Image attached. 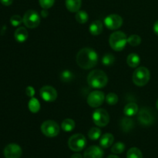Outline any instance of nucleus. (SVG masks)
<instances>
[{"label": "nucleus", "instance_id": "nucleus-1", "mask_svg": "<svg viewBox=\"0 0 158 158\" xmlns=\"http://www.w3.org/2000/svg\"><path fill=\"white\" fill-rule=\"evenodd\" d=\"M77 62L78 66L82 69H92L97 64L98 55L97 52L91 48H83L77 53Z\"/></svg>", "mask_w": 158, "mask_h": 158}, {"label": "nucleus", "instance_id": "nucleus-2", "mask_svg": "<svg viewBox=\"0 0 158 158\" xmlns=\"http://www.w3.org/2000/svg\"><path fill=\"white\" fill-rule=\"evenodd\" d=\"M87 83L94 88H103L108 83V77L103 71L95 69L91 71L87 77Z\"/></svg>", "mask_w": 158, "mask_h": 158}, {"label": "nucleus", "instance_id": "nucleus-3", "mask_svg": "<svg viewBox=\"0 0 158 158\" xmlns=\"http://www.w3.org/2000/svg\"><path fill=\"white\" fill-rule=\"evenodd\" d=\"M109 43L114 50L121 51L124 49L127 43V37L124 32L117 31L111 34L109 39Z\"/></svg>", "mask_w": 158, "mask_h": 158}, {"label": "nucleus", "instance_id": "nucleus-4", "mask_svg": "<svg viewBox=\"0 0 158 158\" xmlns=\"http://www.w3.org/2000/svg\"><path fill=\"white\" fill-rule=\"evenodd\" d=\"M151 73L148 68L140 66L137 68L133 74V81L138 86H143L149 82Z\"/></svg>", "mask_w": 158, "mask_h": 158}, {"label": "nucleus", "instance_id": "nucleus-5", "mask_svg": "<svg viewBox=\"0 0 158 158\" xmlns=\"http://www.w3.org/2000/svg\"><path fill=\"white\" fill-rule=\"evenodd\" d=\"M60 127L54 120H46L41 125V131L48 137H55L59 134Z\"/></svg>", "mask_w": 158, "mask_h": 158}, {"label": "nucleus", "instance_id": "nucleus-6", "mask_svg": "<svg viewBox=\"0 0 158 158\" xmlns=\"http://www.w3.org/2000/svg\"><path fill=\"white\" fill-rule=\"evenodd\" d=\"M86 144V138L81 134H74L72 137H69V140H68V146H69V149L73 151H76V152L82 151L85 148Z\"/></svg>", "mask_w": 158, "mask_h": 158}, {"label": "nucleus", "instance_id": "nucleus-7", "mask_svg": "<svg viewBox=\"0 0 158 158\" xmlns=\"http://www.w3.org/2000/svg\"><path fill=\"white\" fill-rule=\"evenodd\" d=\"M23 23L29 29L36 28L40 23V16L35 10H28L23 15Z\"/></svg>", "mask_w": 158, "mask_h": 158}, {"label": "nucleus", "instance_id": "nucleus-8", "mask_svg": "<svg viewBox=\"0 0 158 158\" xmlns=\"http://www.w3.org/2000/svg\"><path fill=\"white\" fill-rule=\"evenodd\" d=\"M93 120L98 127H105L109 123L110 116L104 109H97L93 114Z\"/></svg>", "mask_w": 158, "mask_h": 158}, {"label": "nucleus", "instance_id": "nucleus-9", "mask_svg": "<svg viewBox=\"0 0 158 158\" xmlns=\"http://www.w3.org/2000/svg\"><path fill=\"white\" fill-rule=\"evenodd\" d=\"M137 120L140 124L143 126H150L154 122V115L152 111L148 108H142L138 113Z\"/></svg>", "mask_w": 158, "mask_h": 158}, {"label": "nucleus", "instance_id": "nucleus-10", "mask_svg": "<svg viewBox=\"0 0 158 158\" xmlns=\"http://www.w3.org/2000/svg\"><path fill=\"white\" fill-rule=\"evenodd\" d=\"M105 95L102 91L95 90L91 92L87 97V103L91 107L97 108L103 104Z\"/></svg>", "mask_w": 158, "mask_h": 158}, {"label": "nucleus", "instance_id": "nucleus-11", "mask_svg": "<svg viewBox=\"0 0 158 158\" xmlns=\"http://www.w3.org/2000/svg\"><path fill=\"white\" fill-rule=\"evenodd\" d=\"M104 24L106 28L110 30L119 29L123 25V19L117 14H111L107 15L104 19Z\"/></svg>", "mask_w": 158, "mask_h": 158}, {"label": "nucleus", "instance_id": "nucleus-12", "mask_svg": "<svg viewBox=\"0 0 158 158\" xmlns=\"http://www.w3.org/2000/svg\"><path fill=\"white\" fill-rule=\"evenodd\" d=\"M40 96L46 102H53L57 98V92L51 86H44L40 89Z\"/></svg>", "mask_w": 158, "mask_h": 158}, {"label": "nucleus", "instance_id": "nucleus-13", "mask_svg": "<svg viewBox=\"0 0 158 158\" xmlns=\"http://www.w3.org/2000/svg\"><path fill=\"white\" fill-rule=\"evenodd\" d=\"M22 153L21 148L16 143H10L4 149V156L6 158H20Z\"/></svg>", "mask_w": 158, "mask_h": 158}, {"label": "nucleus", "instance_id": "nucleus-14", "mask_svg": "<svg viewBox=\"0 0 158 158\" xmlns=\"http://www.w3.org/2000/svg\"><path fill=\"white\" fill-rule=\"evenodd\" d=\"M103 151L98 146H91L85 151L84 158H103Z\"/></svg>", "mask_w": 158, "mask_h": 158}, {"label": "nucleus", "instance_id": "nucleus-15", "mask_svg": "<svg viewBox=\"0 0 158 158\" xmlns=\"http://www.w3.org/2000/svg\"><path fill=\"white\" fill-rule=\"evenodd\" d=\"M15 39L16 40L17 42L19 43H24L29 36V32H28L27 29L24 27H19L15 30Z\"/></svg>", "mask_w": 158, "mask_h": 158}, {"label": "nucleus", "instance_id": "nucleus-16", "mask_svg": "<svg viewBox=\"0 0 158 158\" xmlns=\"http://www.w3.org/2000/svg\"><path fill=\"white\" fill-rule=\"evenodd\" d=\"M82 0H66V7L69 12H77L81 7Z\"/></svg>", "mask_w": 158, "mask_h": 158}, {"label": "nucleus", "instance_id": "nucleus-17", "mask_svg": "<svg viewBox=\"0 0 158 158\" xmlns=\"http://www.w3.org/2000/svg\"><path fill=\"white\" fill-rule=\"evenodd\" d=\"M120 127L123 132H129L134 127V120L129 117H124L120 120Z\"/></svg>", "mask_w": 158, "mask_h": 158}, {"label": "nucleus", "instance_id": "nucleus-18", "mask_svg": "<svg viewBox=\"0 0 158 158\" xmlns=\"http://www.w3.org/2000/svg\"><path fill=\"white\" fill-rule=\"evenodd\" d=\"M103 32V23L100 20L93 22L89 26V32L93 35H98Z\"/></svg>", "mask_w": 158, "mask_h": 158}, {"label": "nucleus", "instance_id": "nucleus-19", "mask_svg": "<svg viewBox=\"0 0 158 158\" xmlns=\"http://www.w3.org/2000/svg\"><path fill=\"white\" fill-rule=\"evenodd\" d=\"M114 140V137L113 134L107 133V134H105L104 135L102 136L100 140V144L103 148H108L113 144Z\"/></svg>", "mask_w": 158, "mask_h": 158}, {"label": "nucleus", "instance_id": "nucleus-20", "mask_svg": "<svg viewBox=\"0 0 158 158\" xmlns=\"http://www.w3.org/2000/svg\"><path fill=\"white\" fill-rule=\"evenodd\" d=\"M138 112V106L135 103H130L125 106L123 113L127 117H133Z\"/></svg>", "mask_w": 158, "mask_h": 158}, {"label": "nucleus", "instance_id": "nucleus-21", "mask_svg": "<svg viewBox=\"0 0 158 158\" xmlns=\"http://www.w3.org/2000/svg\"><path fill=\"white\" fill-rule=\"evenodd\" d=\"M140 56L137 53H131L127 58V63L128 66L131 68L137 67L140 64Z\"/></svg>", "mask_w": 158, "mask_h": 158}, {"label": "nucleus", "instance_id": "nucleus-22", "mask_svg": "<svg viewBox=\"0 0 158 158\" xmlns=\"http://www.w3.org/2000/svg\"><path fill=\"white\" fill-rule=\"evenodd\" d=\"M61 127L66 132H70L75 128V122L72 119H66L62 123Z\"/></svg>", "mask_w": 158, "mask_h": 158}, {"label": "nucleus", "instance_id": "nucleus-23", "mask_svg": "<svg viewBox=\"0 0 158 158\" xmlns=\"http://www.w3.org/2000/svg\"><path fill=\"white\" fill-rule=\"evenodd\" d=\"M29 109L33 114L39 112V110H40V103L37 99L31 97L29 101Z\"/></svg>", "mask_w": 158, "mask_h": 158}, {"label": "nucleus", "instance_id": "nucleus-24", "mask_svg": "<svg viewBox=\"0 0 158 158\" xmlns=\"http://www.w3.org/2000/svg\"><path fill=\"white\" fill-rule=\"evenodd\" d=\"M76 19L80 24H84L89 19V16H88L87 12H85V11H78L76 14Z\"/></svg>", "mask_w": 158, "mask_h": 158}, {"label": "nucleus", "instance_id": "nucleus-25", "mask_svg": "<svg viewBox=\"0 0 158 158\" xmlns=\"http://www.w3.org/2000/svg\"><path fill=\"white\" fill-rule=\"evenodd\" d=\"M101 136V131L98 127H92L88 132V137L90 140H97Z\"/></svg>", "mask_w": 158, "mask_h": 158}, {"label": "nucleus", "instance_id": "nucleus-26", "mask_svg": "<svg viewBox=\"0 0 158 158\" xmlns=\"http://www.w3.org/2000/svg\"><path fill=\"white\" fill-rule=\"evenodd\" d=\"M127 158H143V155L138 148H132L127 153Z\"/></svg>", "mask_w": 158, "mask_h": 158}, {"label": "nucleus", "instance_id": "nucleus-27", "mask_svg": "<svg viewBox=\"0 0 158 158\" xmlns=\"http://www.w3.org/2000/svg\"><path fill=\"white\" fill-rule=\"evenodd\" d=\"M114 61H115V57L111 53H106V55L103 56L102 59V63L106 66H112Z\"/></svg>", "mask_w": 158, "mask_h": 158}, {"label": "nucleus", "instance_id": "nucleus-28", "mask_svg": "<svg viewBox=\"0 0 158 158\" xmlns=\"http://www.w3.org/2000/svg\"><path fill=\"white\" fill-rule=\"evenodd\" d=\"M125 150V144L122 142H117L116 143L114 146L111 148V151L112 153L116 154H120L124 151Z\"/></svg>", "mask_w": 158, "mask_h": 158}, {"label": "nucleus", "instance_id": "nucleus-29", "mask_svg": "<svg viewBox=\"0 0 158 158\" xmlns=\"http://www.w3.org/2000/svg\"><path fill=\"white\" fill-rule=\"evenodd\" d=\"M127 43L132 46H137L141 43V38L138 35H131L127 38Z\"/></svg>", "mask_w": 158, "mask_h": 158}, {"label": "nucleus", "instance_id": "nucleus-30", "mask_svg": "<svg viewBox=\"0 0 158 158\" xmlns=\"http://www.w3.org/2000/svg\"><path fill=\"white\" fill-rule=\"evenodd\" d=\"M74 76L69 70H64L60 74V80L63 82H69L73 79Z\"/></svg>", "mask_w": 158, "mask_h": 158}, {"label": "nucleus", "instance_id": "nucleus-31", "mask_svg": "<svg viewBox=\"0 0 158 158\" xmlns=\"http://www.w3.org/2000/svg\"><path fill=\"white\" fill-rule=\"evenodd\" d=\"M106 101L109 105H115L118 102V97L117 94L110 93L106 97Z\"/></svg>", "mask_w": 158, "mask_h": 158}, {"label": "nucleus", "instance_id": "nucleus-32", "mask_svg": "<svg viewBox=\"0 0 158 158\" xmlns=\"http://www.w3.org/2000/svg\"><path fill=\"white\" fill-rule=\"evenodd\" d=\"M40 5L43 9H48L54 5L55 0H39Z\"/></svg>", "mask_w": 158, "mask_h": 158}, {"label": "nucleus", "instance_id": "nucleus-33", "mask_svg": "<svg viewBox=\"0 0 158 158\" xmlns=\"http://www.w3.org/2000/svg\"><path fill=\"white\" fill-rule=\"evenodd\" d=\"M23 22L22 17L19 15H14L11 17L10 23L13 26H18Z\"/></svg>", "mask_w": 158, "mask_h": 158}, {"label": "nucleus", "instance_id": "nucleus-34", "mask_svg": "<svg viewBox=\"0 0 158 158\" xmlns=\"http://www.w3.org/2000/svg\"><path fill=\"white\" fill-rule=\"evenodd\" d=\"M26 94L28 97H33L34 94H35V89L32 86H28L26 89Z\"/></svg>", "mask_w": 158, "mask_h": 158}, {"label": "nucleus", "instance_id": "nucleus-35", "mask_svg": "<svg viewBox=\"0 0 158 158\" xmlns=\"http://www.w3.org/2000/svg\"><path fill=\"white\" fill-rule=\"evenodd\" d=\"M0 2H1L2 4L4 5V6H10V5H12L13 0H0Z\"/></svg>", "mask_w": 158, "mask_h": 158}, {"label": "nucleus", "instance_id": "nucleus-36", "mask_svg": "<svg viewBox=\"0 0 158 158\" xmlns=\"http://www.w3.org/2000/svg\"><path fill=\"white\" fill-rule=\"evenodd\" d=\"M154 31L156 34L158 35V20L154 23Z\"/></svg>", "mask_w": 158, "mask_h": 158}, {"label": "nucleus", "instance_id": "nucleus-37", "mask_svg": "<svg viewBox=\"0 0 158 158\" xmlns=\"http://www.w3.org/2000/svg\"><path fill=\"white\" fill-rule=\"evenodd\" d=\"M70 158H83V157H82L81 154H73V155H72V157H71Z\"/></svg>", "mask_w": 158, "mask_h": 158}, {"label": "nucleus", "instance_id": "nucleus-38", "mask_svg": "<svg viewBox=\"0 0 158 158\" xmlns=\"http://www.w3.org/2000/svg\"><path fill=\"white\" fill-rule=\"evenodd\" d=\"M41 14H42V15H43V17H44V18H46V17L48 15V12L46 9H44L43 11H42Z\"/></svg>", "mask_w": 158, "mask_h": 158}, {"label": "nucleus", "instance_id": "nucleus-39", "mask_svg": "<svg viewBox=\"0 0 158 158\" xmlns=\"http://www.w3.org/2000/svg\"><path fill=\"white\" fill-rule=\"evenodd\" d=\"M107 158H120V157H117V156H116V155H110Z\"/></svg>", "mask_w": 158, "mask_h": 158}, {"label": "nucleus", "instance_id": "nucleus-40", "mask_svg": "<svg viewBox=\"0 0 158 158\" xmlns=\"http://www.w3.org/2000/svg\"><path fill=\"white\" fill-rule=\"evenodd\" d=\"M157 110H158V100H157Z\"/></svg>", "mask_w": 158, "mask_h": 158}]
</instances>
